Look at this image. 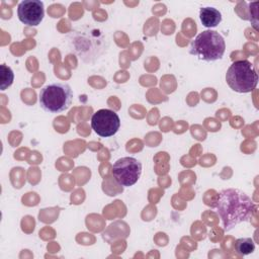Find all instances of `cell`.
I'll return each mask as SVG.
<instances>
[{"label": "cell", "mask_w": 259, "mask_h": 259, "mask_svg": "<svg viewBox=\"0 0 259 259\" xmlns=\"http://www.w3.org/2000/svg\"><path fill=\"white\" fill-rule=\"evenodd\" d=\"M255 202L244 191L227 188L219 192L211 207L219 214L223 229L229 232L243 222H249L256 209Z\"/></svg>", "instance_id": "obj_1"}, {"label": "cell", "mask_w": 259, "mask_h": 259, "mask_svg": "<svg viewBox=\"0 0 259 259\" xmlns=\"http://www.w3.org/2000/svg\"><path fill=\"white\" fill-rule=\"evenodd\" d=\"M68 40L70 50L84 63L96 62L109 48L106 33L91 24L71 31Z\"/></svg>", "instance_id": "obj_2"}, {"label": "cell", "mask_w": 259, "mask_h": 259, "mask_svg": "<svg viewBox=\"0 0 259 259\" xmlns=\"http://www.w3.org/2000/svg\"><path fill=\"white\" fill-rule=\"evenodd\" d=\"M226 51V42L221 33L207 29L198 33L190 42L189 53L205 62L221 60Z\"/></svg>", "instance_id": "obj_3"}, {"label": "cell", "mask_w": 259, "mask_h": 259, "mask_svg": "<svg viewBox=\"0 0 259 259\" xmlns=\"http://www.w3.org/2000/svg\"><path fill=\"white\" fill-rule=\"evenodd\" d=\"M229 87L238 93H249L258 84V74L251 62L239 60L232 63L226 73Z\"/></svg>", "instance_id": "obj_4"}, {"label": "cell", "mask_w": 259, "mask_h": 259, "mask_svg": "<svg viewBox=\"0 0 259 259\" xmlns=\"http://www.w3.org/2000/svg\"><path fill=\"white\" fill-rule=\"evenodd\" d=\"M73 100V91L69 84L54 82L46 85L39 92L40 107L51 113H58L68 109Z\"/></svg>", "instance_id": "obj_5"}, {"label": "cell", "mask_w": 259, "mask_h": 259, "mask_svg": "<svg viewBox=\"0 0 259 259\" xmlns=\"http://www.w3.org/2000/svg\"><path fill=\"white\" fill-rule=\"evenodd\" d=\"M111 173L119 185L128 187L137 183L140 179L142 174V163L134 157H122L115 161Z\"/></svg>", "instance_id": "obj_6"}, {"label": "cell", "mask_w": 259, "mask_h": 259, "mask_svg": "<svg viewBox=\"0 0 259 259\" xmlns=\"http://www.w3.org/2000/svg\"><path fill=\"white\" fill-rule=\"evenodd\" d=\"M92 130L102 138H108L115 135L120 127V118L118 114L110 109H99L91 116Z\"/></svg>", "instance_id": "obj_7"}, {"label": "cell", "mask_w": 259, "mask_h": 259, "mask_svg": "<svg viewBox=\"0 0 259 259\" xmlns=\"http://www.w3.org/2000/svg\"><path fill=\"white\" fill-rule=\"evenodd\" d=\"M18 19L27 26H37L44 19L45 6L39 0H23L17 6Z\"/></svg>", "instance_id": "obj_8"}, {"label": "cell", "mask_w": 259, "mask_h": 259, "mask_svg": "<svg viewBox=\"0 0 259 259\" xmlns=\"http://www.w3.org/2000/svg\"><path fill=\"white\" fill-rule=\"evenodd\" d=\"M199 18L204 27L212 28L222 21V13L214 7H202L199 10Z\"/></svg>", "instance_id": "obj_9"}, {"label": "cell", "mask_w": 259, "mask_h": 259, "mask_svg": "<svg viewBox=\"0 0 259 259\" xmlns=\"http://www.w3.org/2000/svg\"><path fill=\"white\" fill-rule=\"evenodd\" d=\"M235 251L242 256L249 255L255 250V243L251 238H240L237 239L234 244Z\"/></svg>", "instance_id": "obj_10"}, {"label": "cell", "mask_w": 259, "mask_h": 259, "mask_svg": "<svg viewBox=\"0 0 259 259\" xmlns=\"http://www.w3.org/2000/svg\"><path fill=\"white\" fill-rule=\"evenodd\" d=\"M14 80V73L9 66L5 64L1 65V86L0 89L2 91L6 90L9 86L12 85Z\"/></svg>", "instance_id": "obj_11"}]
</instances>
